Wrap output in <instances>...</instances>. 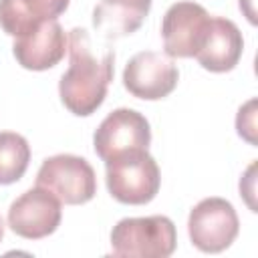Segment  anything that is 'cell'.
Masks as SVG:
<instances>
[{
    "instance_id": "2e32d148",
    "label": "cell",
    "mask_w": 258,
    "mask_h": 258,
    "mask_svg": "<svg viewBox=\"0 0 258 258\" xmlns=\"http://www.w3.org/2000/svg\"><path fill=\"white\" fill-rule=\"evenodd\" d=\"M2 236H4V222H2V218H0V240H2Z\"/></svg>"
},
{
    "instance_id": "7a4b0ae2",
    "label": "cell",
    "mask_w": 258,
    "mask_h": 258,
    "mask_svg": "<svg viewBox=\"0 0 258 258\" xmlns=\"http://www.w3.org/2000/svg\"><path fill=\"white\" fill-rule=\"evenodd\" d=\"M177 244L167 216L123 218L111 230V254L121 258H167Z\"/></svg>"
},
{
    "instance_id": "5bb4252c",
    "label": "cell",
    "mask_w": 258,
    "mask_h": 258,
    "mask_svg": "<svg viewBox=\"0 0 258 258\" xmlns=\"http://www.w3.org/2000/svg\"><path fill=\"white\" fill-rule=\"evenodd\" d=\"M30 161L28 141L12 131L0 133V185L18 181Z\"/></svg>"
},
{
    "instance_id": "5b68a950",
    "label": "cell",
    "mask_w": 258,
    "mask_h": 258,
    "mask_svg": "<svg viewBox=\"0 0 258 258\" xmlns=\"http://www.w3.org/2000/svg\"><path fill=\"white\" fill-rule=\"evenodd\" d=\"M240 222L234 206L224 198H206L194 206L187 218L191 244L202 252H222L238 236Z\"/></svg>"
},
{
    "instance_id": "9a60e30c",
    "label": "cell",
    "mask_w": 258,
    "mask_h": 258,
    "mask_svg": "<svg viewBox=\"0 0 258 258\" xmlns=\"http://www.w3.org/2000/svg\"><path fill=\"white\" fill-rule=\"evenodd\" d=\"M254 109H256V101L250 99L244 107H240L238 117H236L238 135L250 143H256V113H254Z\"/></svg>"
},
{
    "instance_id": "3957f363",
    "label": "cell",
    "mask_w": 258,
    "mask_h": 258,
    "mask_svg": "<svg viewBox=\"0 0 258 258\" xmlns=\"http://www.w3.org/2000/svg\"><path fill=\"white\" fill-rule=\"evenodd\" d=\"M105 169L107 189L121 204H149L159 191V167L147 149L117 155L105 161Z\"/></svg>"
},
{
    "instance_id": "4fadbf2b",
    "label": "cell",
    "mask_w": 258,
    "mask_h": 258,
    "mask_svg": "<svg viewBox=\"0 0 258 258\" xmlns=\"http://www.w3.org/2000/svg\"><path fill=\"white\" fill-rule=\"evenodd\" d=\"M67 6L69 0H0V26L16 38L46 20H56Z\"/></svg>"
},
{
    "instance_id": "8992f818",
    "label": "cell",
    "mask_w": 258,
    "mask_h": 258,
    "mask_svg": "<svg viewBox=\"0 0 258 258\" xmlns=\"http://www.w3.org/2000/svg\"><path fill=\"white\" fill-rule=\"evenodd\" d=\"M212 18L202 4L175 2L167 8L161 20V36L165 54L171 58L196 56L202 48Z\"/></svg>"
},
{
    "instance_id": "ba28073f",
    "label": "cell",
    "mask_w": 258,
    "mask_h": 258,
    "mask_svg": "<svg viewBox=\"0 0 258 258\" xmlns=\"http://www.w3.org/2000/svg\"><path fill=\"white\" fill-rule=\"evenodd\" d=\"M179 81V71L171 56L155 52V50H141L129 58L123 71V85L125 89L145 101H157L167 97Z\"/></svg>"
},
{
    "instance_id": "30bf717a",
    "label": "cell",
    "mask_w": 258,
    "mask_h": 258,
    "mask_svg": "<svg viewBox=\"0 0 258 258\" xmlns=\"http://www.w3.org/2000/svg\"><path fill=\"white\" fill-rule=\"evenodd\" d=\"M67 46L69 38L58 20H46L32 32L16 36L12 52L20 67L28 71H46L60 62Z\"/></svg>"
},
{
    "instance_id": "8fae6325",
    "label": "cell",
    "mask_w": 258,
    "mask_h": 258,
    "mask_svg": "<svg viewBox=\"0 0 258 258\" xmlns=\"http://www.w3.org/2000/svg\"><path fill=\"white\" fill-rule=\"evenodd\" d=\"M242 50L244 38L240 28L228 18H212L208 36L196 58L212 73H228L238 64Z\"/></svg>"
},
{
    "instance_id": "9c48e42d",
    "label": "cell",
    "mask_w": 258,
    "mask_h": 258,
    "mask_svg": "<svg viewBox=\"0 0 258 258\" xmlns=\"http://www.w3.org/2000/svg\"><path fill=\"white\" fill-rule=\"evenodd\" d=\"M60 216V200L48 189L36 185L10 204L8 226L14 234L26 240H38L58 228Z\"/></svg>"
},
{
    "instance_id": "277c9868",
    "label": "cell",
    "mask_w": 258,
    "mask_h": 258,
    "mask_svg": "<svg viewBox=\"0 0 258 258\" xmlns=\"http://www.w3.org/2000/svg\"><path fill=\"white\" fill-rule=\"evenodd\" d=\"M36 185L48 189L69 206L87 204L97 194L95 169L85 157L71 153L46 157L36 173Z\"/></svg>"
},
{
    "instance_id": "7c38bea8",
    "label": "cell",
    "mask_w": 258,
    "mask_h": 258,
    "mask_svg": "<svg viewBox=\"0 0 258 258\" xmlns=\"http://www.w3.org/2000/svg\"><path fill=\"white\" fill-rule=\"evenodd\" d=\"M151 10V0H101L93 10V26L107 40L133 34Z\"/></svg>"
},
{
    "instance_id": "6da1fadb",
    "label": "cell",
    "mask_w": 258,
    "mask_h": 258,
    "mask_svg": "<svg viewBox=\"0 0 258 258\" xmlns=\"http://www.w3.org/2000/svg\"><path fill=\"white\" fill-rule=\"evenodd\" d=\"M69 56L71 64L60 77L58 95L71 113L87 117L95 113L107 97L109 83L113 81L115 52L103 50V54L97 56L89 32L85 28H73L69 34Z\"/></svg>"
},
{
    "instance_id": "52a82bcc",
    "label": "cell",
    "mask_w": 258,
    "mask_h": 258,
    "mask_svg": "<svg viewBox=\"0 0 258 258\" xmlns=\"http://www.w3.org/2000/svg\"><path fill=\"white\" fill-rule=\"evenodd\" d=\"M151 141V129L147 119L133 109H115L109 113L93 135L95 153L109 161L117 155L147 149Z\"/></svg>"
}]
</instances>
